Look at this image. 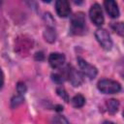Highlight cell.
Returning <instances> with one entry per match:
<instances>
[{"mask_svg": "<svg viewBox=\"0 0 124 124\" xmlns=\"http://www.w3.org/2000/svg\"><path fill=\"white\" fill-rule=\"evenodd\" d=\"M98 89L105 94H114L121 90V85L119 82L112 79H101L97 83Z\"/></svg>", "mask_w": 124, "mask_h": 124, "instance_id": "1", "label": "cell"}, {"mask_svg": "<svg viewBox=\"0 0 124 124\" xmlns=\"http://www.w3.org/2000/svg\"><path fill=\"white\" fill-rule=\"evenodd\" d=\"M95 37L103 48H105V49H110L111 48L112 41L110 39L109 34L108 33V31L106 29L98 28L95 31Z\"/></svg>", "mask_w": 124, "mask_h": 124, "instance_id": "2", "label": "cell"}, {"mask_svg": "<svg viewBox=\"0 0 124 124\" xmlns=\"http://www.w3.org/2000/svg\"><path fill=\"white\" fill-rule=\"evenodd\" d=\"M89 16L91 21L97 25V26H101L104 23V15H103V11L101 6L98 3H95L91 6L90 10H89Z\"/></svg>", "mask_w": 124, "mask_h": 124, "instance_id": "3", "label": "cell"}, {"mask_svg": "<svg viewBox=\"0 0 124 124\" xmlns=\"http://www.w3.org/2000/svg\"><path fill=\"white\" fill-rule=\"evenodd\" d=\"M77 60H78V66H79V68H80L82 74H83L85 77H87L88 78L92 79V78H94L97 76L98 71H97V68H96L95 66L89 64L87 61H85V60L82 59L81 57H78Z\"/></svg>", "mask_w": 124, "mask_h": 124, "instance_id": "4", "label": "cell"}, {"mask_svg": "<svg viewBox=\"0 0 124 124\" xmlns=\"http://www.w3.org/2000/svg\"><path fill=\"white\" fill-rule=\"evenodd\" d=\"M71 26L72 30L78 32L82 31L85 26V16L82 12H78L71 16Z\"/></svg>", "mask_w": 124, "mask_h": 124, "instance_id": "5", "label": "cell"}, {"mask_svg": "<svg viewBox=\"0 0 124 124\" xmlns=\"http://www.w3.org/2000/svg\"><path fill=\"white\" fill-rule=\"evenodd\" d=\"M56 13L61 17H67L71 14V7L68 1L66 0H58L55 3Z\"/></svg>", "mask_w": 124, "mask_h": 124, "instance_id": "6", "label": "cell"}, {"mask_svg": "<svg viewBox=\"0 0 124 124\" xmlns=\"http://www.w3.org/2000/svg\"><path fill=\"white\" fill-rule=\"evenodd\" d=\"M67 78L74 86H79L83 82V76L78 71H77L75 68L72 67L71 69L69 68V70L67 71Z\"/></svg>", "mask_w": 124, "mask_h": 124, "instance_id": "7", "label": "cell"}, {"mask_svg": "<svg viewBox=\"0 0 124 124\" xmlns=\"http://www.w3.org/2000/svg\"><path fill=\"white\" fill-rule=\"evenodd\" d=\"M65 59L66 58H65L64 54L59 53V52H52L48 56V62H49L50 66L54 69L63 66V64L65 63Z\"/></svg>", "mask_w": 124, "mask_h": 124, "instance_id": "8", "label": "cell"}, {"mask_svg": "<svg viewBox=\"0 0 124 124\" xmlns=\"http://www.w3.org/2000/svg\"><path fill=\"white\" fill-rule=\"evenodd\" d=\"M104 6L106 8L107 13L108 14V16L112 18H116L119 16V9H118V5L115 1L113 0H107L104 2Z\"/></svg>", "mask_w": 124, "mask_h": 124, "instance_id": "9", "label": "cell"}, {"mask_svg": "<svg viewBox=\"0 0 124 124\" xmlns=\"http://www.w3.org/2000/svg\"><path fill=\"white\" fill-rule=\"evenodd\" d=\"M71 103H72L73 107L78 108L83 107V105L85 104V98H84L81 94H77V95H75V96L72 98Z\"/></svg>", "mask_w": 124, "mask_h": 124, "instance_id": "10", "label": "cell"}, {"mask_svg": "<svg viewBox=\"0 0 124 124\" xmlns=\"http://www.w3.org/2000/svg\"><path fill=\"white\" fill-rule=\"evenodd\" d=\"M107 108L109 113H115L119 108V102L115 99H109L107 102Z\"/></svg>", "mask_w": 124, "mask_h": 124, "instance_id": "11", "label": "cell"}, {"mask_svg": "<svg viewBox=\"0 0 124 124\" xmlns=\"http://www.w3.org/2000/svg\"><path fill=\"white\" fill-rule=\"evenodd\" d=\"M44 36L46 38V41H47L49 43H52L55 41V32H54L53 28H51V27H48L46 29Z\"/></svg>", "mask_w": 124, "mask_h": 124, "instance_id": "12", "label": "cell"}, {"mask_svg": "<svg viewBox=\"0 0 124 124\" xmlns=\"http://www.w3.org/2000/svg\"><path fill=\"white\" fill-rule=\"evenodd\" d=\"M23 101H24V98H23L22 95H19L18 94L16 96H14L12 98V100H11V107L12 108H16L19 105H21L23 103Z\"/></svg>", "mask_w": 124, "mask_h": 124, "instance_id": "13", "label": "cell"}, {"mask_svg": "<svg viewBox=\"0 0 124 124\" xmlns=\"http://www.w3.org/2000/svg\"><path fill=\"white\" fill-rule=\"evenodd\" d=\"M56 93H57V95H58L60 98H62V100H64L66 103H69V101H70L69 95H68V93L66 92V90L64 89V87H62V86L57 87V88H56Z\"/></svg>", "mask_w": 124, "mask_h": 124, "instance_id": "14", "label": "cell"}, {"mask_svg": "<svg viewBox=\"0 0 124 124\" xmlns=\"http://www.w3.org/2000/svg\"><path fill=\"white\" fill-rule=\"evenodd\" d=\"M111 28L120 36L123 35L124 33V26H123V23L122 22H115V23H112L111 24Z\"/></svg>", "mask_w": 124, "mask_h": 124, "instance_id": "15", "label": "cell"}, {"mask_svg": "<svg viewBox=\"0 0 124 124\" xmlns=\"http://www.w3.org/2000/svg\"><path fill=\"white\" fill-rule=\"evenodd\" d=\"M51 124H70L69 121L62 115H57L53 118Z\"/></svg>", "mask_w": 124, "mask_h": 124, "instance_id": "16", "label": "cell"}, {"mask_svg": "<svg viewBox=\"0 0 124 124\" xmlns=\"http://www.w3.org/2000/svg\"><path fill=\"white\" fill-rule=\"evenodd\" d=\"M51 78H52V80H53L54 82H56V83H58V84H61V83L63 82V80H64L63 76L60 75V74H58V73L52 74V75H51Z\"/></svg>", "mask_w": 124, "mask_h": 124, "instance_id": "17", "label": "cell"}, {"mask_svg": "<svg viewBox=\"0 0 124 124\" xmlns=\"http://www.w3.org/2000/svg\"><path fill=\"white\" fill-rule=\"evenodd\" d=\"M16 91L19 95H23L26 92V86L23 82H18L16 85Z\"/></svg>", "mask_w": 124, "mask_h": 124, "instance_id": "18", "label": "cell"}, {"mask_svg": "<svg viewBox=\"0 0 124 124\" xmlns=\"http://www.w3.org/2000/svg\"><path fill=\"white\" fill-rule=\"evenodd\" d=\"M3 84H4V74H3L2 69L0 68V89L2 88Z\"/></svg>", "mask_w": 124, "mask_h": 124, "instance_id": "19", "label": "cell"}, {"mask_svg": "<svg viewBox=\"0 0 124 124\" xmlns=\"http://www.w3.org/2000/svg\"><path fill=\"white\" fill-rule=\"evenodd\" d=\"M35 59H36V60H39V61L43 60V59H44V54H43V52H37L36 55H35Z\"/></svg>", "mask_w": 124, "mask_h": 124, "instance_id": "20", "label": "cell"}, {"mask_svg": "<svg viewBox=\"0 0 124 124\" xmlns=\"http://www.w3.org/2000/svg\"><path fill=\"white\" fill-rule=\"evenodd\" d=\"M56 110H57V111L63 110V107H61V106H56Z\"/></svg>", "mask_w": 124, "mask_h": 124, "instance_id": "21", "label": "cell"}, {"mask_svg": "<svg viewBox=\"0 0 124 124\" xmlns=\"http://www.w3.org/2000/svg\"><path fill=\"white\" fill-rule=\"evenodd\" d=\"M104 124H114V123L110 122V121H106V122H104Z\"/></svg>", "mask_w": 124, "mask_h": 124, "instance_id": "22", "label": "cell"}]
</instances>
